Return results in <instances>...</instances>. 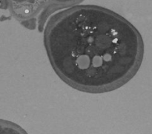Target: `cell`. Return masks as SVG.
Instances as JSON below:
<instances>
[{"label": "cell", "mask_w": 152, "mask_h": 134, "mask_svg": "<svg viewBox=\"0 0 152 134\" xmlns=\"http://www.w3.org/2000/svg\"><path fill=\"white\" fill-rule=\"evenodd\" d=\"M44 45L56 74L74 89L103 93L132 80L144 56L140 33L113 10L92 4L52 14L44 28Z\"/></svg>", "instance_id": "cell-1"}, {"label": "cell", "mask_w": 152, "mask_h": 134, "mask_svg": "<svg viewBox=\"0 0 152 134\" xmlns=\"http://www.w3.org/2000/svg\"><path fill=\"white\" fill-rule=\"evenodd\" d=\"M13 16L29 29H44L54 12L78 4L84 0H4Z\"/></svg>", "instance_id": "cell-2"}]
</instances>
